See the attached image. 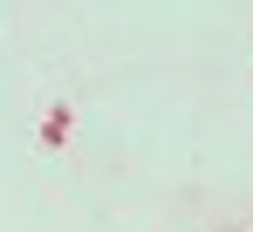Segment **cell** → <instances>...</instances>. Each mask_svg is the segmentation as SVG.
I'll return each instance as SVG.
<instances>
[{
	"label": "cell",
	"instance_id": "6da1fadb",
	"mask_svg": "<svg viewBox=\"0 0 253 232\" xmlns=\"http://www.w3.org/2000/svg\"><path fill=\"white\" fill-rule=\"evenodd\" d=\"M69 130H76V110H69V103H48V116H42V151H62Z\"/></svg>",
	"mask_w": 253,
	"mask_h": 232
}]
</instances>
